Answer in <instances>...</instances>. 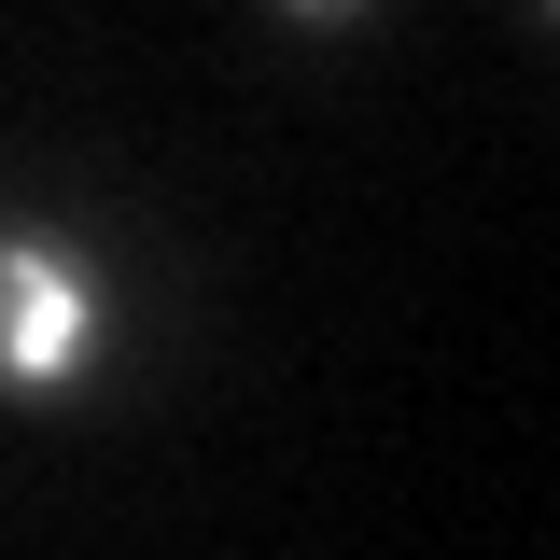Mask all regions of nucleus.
<instances>
[{
  "label": "nucleus",
  "instance_id": "2",
  "mask_svg": "<svg viewBox=\"0 0 560 560\" xmlns=\"http://www.w3.org/2000/svg\"><path fill=\"white\" fill-rule=\"evenodd\" d=\"M294 14H337V0H294Z\"/></svg>",
  "mask_w": 560,
  "mask_h": 560
},
{
  "label": "nucleus",
  "instance_id": "1",
  "mask_svg": "<svg viewBox=\"0 0 560 560\" xmlns=\"http://www.w3.org/2000/svg\"><path fill=\"white\" fill-rule=\"evenodd\" d=\"M84 350H98V294H84V267L43 253V238H0V378H70Z\"/></svg>",
  "mask_w": 560,
  "mask_h": 560
}]
</instances>
